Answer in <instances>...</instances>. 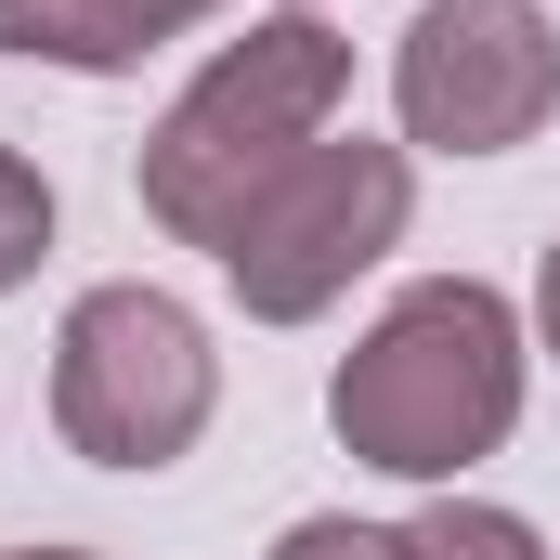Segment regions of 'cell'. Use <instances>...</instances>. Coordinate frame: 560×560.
I'll return each mask as SVG.
<instances>
[{
	"label": "cell",
	"instance_id": "8",
	"mask_svg": "<svg viewBox=\"0 0 560 560\" xmlns=\"http://www.w3.org/2000/svg\"><path fill=\"white\" fill-rule=\"evenodd\" d=\"M52 261V170L26 143H0V300Z\"/></svg>",
	"mask_w": 560,
	"mask_h": 560
},
{
	"label": "cell",
	"instance_id": "11",
	"mask_svg": "<svg viewBox=\"0 0 560 560\" xmlns=\"http://www.w3.org/2000/svg\"><path fill=\"white\" fill-rule=\"evenodd\" d=\"M0 560H105V548H0Z\"/></svg>",
	"mask_w": 560,
	"mask_h": 560
},
{
	"label": "cell",
	"instance_id": "2",
	"mask_svg": "<svg viewBox=\"0 0 560 560\" xmlns=\"http://www.w3.org/2000/svg\"><path fill=\"white\" fill-rule=\"evenodd\" d=\"M339 105H352V39L326 13H248L170 92V118L143 131V170H131L143 222L170 248H209L222 261V235L261 209V183H275L287 156H313V143L339 131Z\"/></svg>",
	"mask_w": 560,
	"mask_h": 560
},
{
	"label": "cell",
	"instance_id": "3",
	"mask_svg": "<svg viewBox=\"0 0 560 560\" xmlns=\"http://www.w3.org/2000/svg\"><path fill=\"white\" fill-rule=\"evenodd\" d=\"M222 418V339L196 300L143 275H105L52 326V430L79 469H170Z\"/></svg>",
	"mask_w": 560,
	"mask_h": 560
},
{
	"label": "cell",
	"instance_id": "10",
	"mask_svg": "<svg viewBox=\"0 0 560 560\" xmlns=\"http://www.w3.org/2000/svg\"><path fill=\"white\" fill-rule=\"evenodd\" d=\"M535 352L560 365V235H548V261H535Z\"/></svg>",
	"mask_w": 560,
	"mask_h": 560
},
{
	"label": "cell",
	"instance_id": "5",
	"mask_svg": "<svg viewBox=\"0 0 560 560\" xmlns=\"http://www.w3.org/2000/svg\"><path fill=\"white\" fill-rule=\"evenodd\" d=\"M560 105V39L535 0H418L392 39L405 156H509Z\"/></svg>",
	"mask_w": 560,
	"mask_h": 560
},
{
	"label": "cell",
	"instance_id": "1",
	"mask_svg": "<svg viewBox=\"0 0 560 560\" xmlns=\"http://www.w3.org/2000/svg\"><path fill=\"white\" fill-rule=\"evenodd\" d=\"M522 392H535L522 300L482 287V275H418V287H392V313L326 365V430H339L352 469L456 495L522 430Z\"/></svg>",
	"mask_w": 560,
	"mask_h": 560
},
{
	"label": "cell",
	"instance_id": "9",
	"mask_svg": "<svg viewBox=\"0 0 560 560\" xmlns=\"http://www.w3.org/2000/svg\"><path fill=\"white\" fill-rule=\"evenodd\" d=\"M261 560H430L418 522H365V509H313V522H287Z\"/></svg>",
	"mask_w": 560,
	"mask_h": 560
},
{
	"label": "cell",
	"instance_id": "7",
	"mask_svg": "<svg viewBox=\"0 0 560 560\" xmlns=\"http://www.w3.org/2000/svg\"><path fill=\"white\" fill-rule=\"evenodd\" d=\"M418 548L430 560H548V535H535L522 509H495V495H430V509H418Z\"/></svg>",
	"mask_w": 560,
	"mask_h": 560
},
{
	"label": "cell",
	"instance_id": "6",
	"mask_svg": "<svg viewBox=\"0 0 560 560\" xmlns=\"http://www.w3.org/2000/svg\"><path fill=\"white\" fill-rule=\"evenodd\" d=\"M209 13H235V0H0V52L66 66V79H131Z\"/></svg>",
	"mask_w": 560,
	"mask_h": 560
},
{
	"label": "cell",
	"instance_id": "4",
	"mask_svg": "<svg viewBox=\"0 0 560 560\" xmlns=\"http://www.w3.org/2000/svg\"><path fill=\"white\" fill-rule=\"evenodd\" d=\"M405 222H418V156L378 131H326L222 235V287H235L248 326H313V313L352 300V275H378L405 248Z\"/></svg>",
	"mask_w": 560,
	"mask_h": 560
},
{
	"label": "cell",
	"instance_id": "12",
	"mask_svg": "<svg viewBox=\"0 0 560 560\" xmlns=\"http://www.w3.org/2000/svg\"><path fill=\"white\" fill-rule=\"evenodd\" d=\"M287 13H313V0H287Z\"/></svg>",
	"mask_w": 560,
	"mask_h": 560
}]
</instances>
